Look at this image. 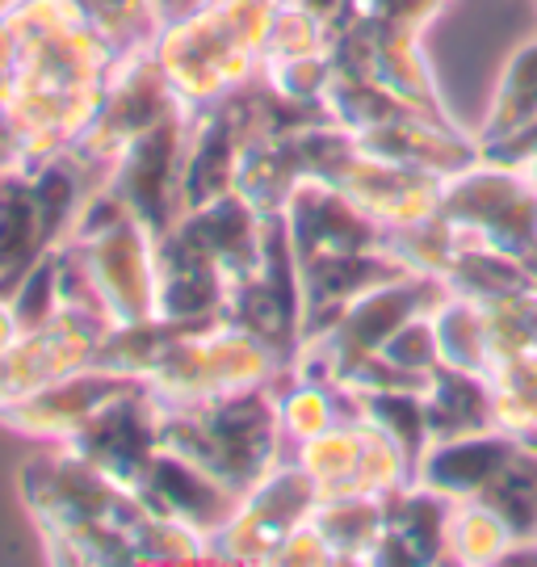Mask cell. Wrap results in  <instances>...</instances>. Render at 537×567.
<instances>
[{
    "instance_id": "obj_1",
    "label": "cell",
    "mask_w": 537,
    "mask_h": 567,
    "mask_svg": "<svg viewBox=\"0 0 537 567\" xmlns=\"http://www.w3.org/2000/svg\"><path fill=\"white\" fill-rule=\"evenodd\" d=\"M517 547L513 529L504 526V517L492 513L483 501H454L450 508V534H445V555H454L462 564H496Z\"/></svg>"
}]
</instances>
